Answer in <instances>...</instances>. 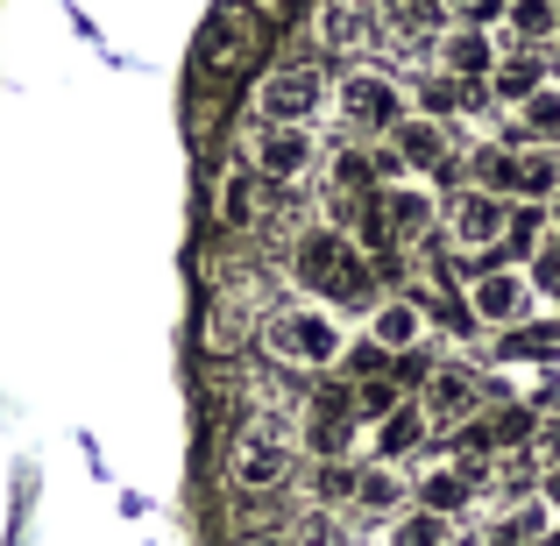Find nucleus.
I'll use <instances>...</instances> for the list:
<instances>
[{"mask_svg": "<svg viewBox=\"0 0 560 546\" xmlns=\"http://www.w3.org/2000/svg\"><path fill=\"white\" fill-rule=\"evenodd\" d=\"M291 277H299V291H313V299H327V305H348V313H370L376 305V263L362 256V242H348L341 228L299 234Z\"/></svg>", "mask_w": 560, "mask_h": 546, "instance_id": "obj_1", "label": "nucleus"}, {"mask_svg": "<svg viewBox=\"0 0 560 546\" xmlns=\"http://www.w3.org/2000/svg\"><path fill=\"white\" fill-rule=\"evenodd\" d=\"M262 356L277 369H305V376H327L348 356V334L334 320V305H277L262 320Z\"/></svg>", "mask_w": 560, "mask_h": 546, "instance_id": "obj_2", "label": "nucleus"}, {"mask_svg": "<svg viewBox=\"0 0 560 546\" xmlns=\"http://www.w3.org/2000/svg\"><path fill=\"white\" fill-rule=\"evenodd\" d=\"M291 462H299V448H291L277 426H242V433L228 440L220 476H228L242 497H270V490H284V483H291Z\"/></svg>", "mask_w": 560, "mask_h": 546, "instance_id": "obj_3", "label": "nucleus"}, {"mask_svg": "<svg viewBox=\"0 0 560 546\" xmlns=\"http://www.w3.org/2000/svg\"><path fill=\"white\" fill-rule=\"evenodd\" d=\"M319 107H327V79H319V65H305V57H291V65H270V71L256 79V121L305 128Z\"/></svg>", "mask_w": 560, "mask_h": 546, "instance_id": "obj_4", "label": "nucleus"}, {"mask_svg": "<svg viewBox=\"0 0 560 546\" xmlns=\"http://www.w3.org/2000/svg\"><path fill=\"white\" fill-rule=\"evenodd\" d=\"M334 114H341V128H355V136H390L397 121H405V93H397L390 71H341V85H334Z\"/></svg>", "mask_w": 560, "mask_h": 546, "instance_id": "obj_5", "label": "nucleus"}, {"mask_svg": "<svg viewBox=\"0 0 560 546\" xmlns=\"http://www.w3.org/2000/svg\"><path fill=\"white\" fill-rule=\"evenodd\" d=\"M313 156H319L313 128H284V121L248 128V171H256L262 185H299L305 171H313Z\"/></svg>", "mask_w": 560, "mask_h": 546, "instance_id": "obj_6", "label": "nucleus"}, {"mask_svg": "<svg viewBox=\"0 0 560 546\" xmlns=\"http://www.w3.org/2000/svg\"><path fill=\"white\" fill-rule=\"evenodd\" d=\"M511 234V206L497 199V191H454L447 199V248L454 256H490L497 242Z\"/></svg>", "mask_w": 560, "mask_h": 546, "instance_id": "obj_7", "label": "nucleus"}, {"mask_svg": "<svg viewBox=\"0 0 560 546\" xmlns=\"http://www.w3.org/2000/svg\"><path fill=\"white\" fill-rule=\"evenodd\" d=\"M539 291L525 270H482L476 284H468V313H476V327H497V334H518L525 320H533Z\"/></svg>", "mask_w": 560, "mask_h": 546, "instance_id": "obj_8", "label": "nucleus"}, {"mask_svg": "<svg viewBox=\"0 0 560 546\" xmlns=\"http://www.w3.org/2000/svg\"><path fill=\"white\" fill-rule=\"evenodd\" d=\"M313 36H319V50H334V57L370 50V43L383 36V0H319L313 8Z\"/></svg>", "mask_w": 560, "mask_h": 546, "instance_id": "obj_9", "label": "nucleus"}, {"mask_svg": "<svg viewBox=\"0 0 560 546\" xmlns=\"http://www.w3.org/2000/svg\"><path fill=\"white\" fill-rule=\"evenodd\" d=\"M419 411L433 426H468L482 411V383H476V369H462V362H433V376L419 383Z\"/></svg>", "mask_w": 560, "mask_h": 546, "instance_id": "obj_10", "label": "nucleus"}, {"mask_svg": "<svg viewBox=\"0 0 560 546\" xmlns=\"http://www.w3.org/2000/svg\"><path fill=\"white\" fill-rule=\"evenodd\" d=\"M425 327H433V313H425L419 291H390V299L370 305V341L383 356H411V348H425Z\"/></svg>", "mask_w": 560, "mask_h": 546, "instance_id": "obj_11", "label": "nucleus"}, {"mask_svg": "<svg viewBox=\"0 0 560 546\" xmlns=\"http://www.w3.org/2000/svg\"><path fill=\"white\" fill-rule=\"evenodd\" d=\"M476 490H482V462H440V468H425L419 476V511H433V519H462L468 504H476Z\"/></svg>", "mask_w": 560, "mask_h": 546, "instance_id": "obj_12", "label": "nucleus"}, {"mask_svg": "<svg viewBox=\"0 0 560 546\" xmlns=\"http://www.w3.org/2000/svg\"><path fill=\"white\" fill-rule=\"evenodd\" d=\"M248 50H256V14L234 0V8H220V14H213V28H206V43H199V71H213V79H220V71H234Z\"/></svg>", "mask_w": 560, "mask_h": 546, "instance_id": "obj_13", "label": "nucleus"}, {"mask_svg": "<svg viewBox=\"0 0 560 546\" xmlns=\"http://www.w3.org/2000/svg\"><path fill=\"white\" fill-rule=\"evenodd\" d=\"M383 142H390V156L405 171H447V156H454L447 121H425V114H405V121H397Z\"/></svg>", "mask_w": 560, "mask_h": 546, "instance_id": "obj_14", "label": "nucleus"}, {"mask_svg": "<svg viewBox=\"0 0 560 546\" xmlns=\"http://www.w3.org/2000/svg\"><path fill=\"white\" fill-rule=\"evenodd\" d=\"M425 440H433V419L419 411V397H405L397 411H383V419H376V462H390V468H397L405 454H419Z\"/></svg>", "mask_w": 560, "mask_h": 546, "instance_id": "obj_15", "label": "nucleus"}, {"mask_svg": "<svg viewBox=\"0 0 560 546\" xmlns=\"http://www.w3.org/2000/svg\"><path fill=\"white\" fill-rule=\"evenodd\" d=\"M376 213H383V228H390L397 242H419V234L433 228V191L425 185H383Z\"/></svg>", "mask_w": 560, "mask_h": 546, "instance_id": "obj_16", "label": "nucleus"}, {"mask_svg": "<svg viewBox=\"0 0 560 546\" xmlns=\"http://www.w3.org/2000/svg\"><path fill=\"white\" fill-rule=\"evenodd\" d=\"M348 504L390 525L397 511H405V476H397L390 462H355V497H348Z\"/></svg>", "mask_w": 560, "mask_h": 546, "instance_id": "obj_17", "label": "nucleus"}, {"mask_svg": "<svg viewBox=\"0 0 560 546\" xmlns=\"http://www.w3.org/2000/svg\"><path fill=\"white\" fill-rule=\"evenodd\" d=\"M490 65H497V50H490V28H454V36L440 43V71H447V79H462V85L490 79Z\"/></svg>", "mask_w": 560, "mask_h": 546, "instance_id": "obj_18", "label": "nucleus"}, {"mask_svg": "<svg viewBox=\"0 0 560 546\" xmlns=\"http://www.w3.org/2000/svg\"><path fill=\"white\" fill-rule=\"evenodd\" d=\"M213 213H220V228H256L262 220V178L256 171H228V178H220V191H213Z\"/></svg>", "mask_w": 560, "mask_h": 546, "instance_id": "obj_19", "label": "nucleus"}, {"mask_svg": "<svg viewBox=\"0 0 560 546\" xmlns=\"http://www.w3.org/2000/svg\"><path fill=\"white\" fill-rule=\"evenodd\" d=\"M539 85H547V65H539V50H511V57H497V65H490V93L511 100V107H525Z\"/></svg>", "mask_w": 560, "mask_h": 546, "instance_id": "obj_20", "label": "nucleus"}, {"mask_svg": "<svg viewBox=\"0 0 560 546\" xmlns=\"http://www.w3.org/2000/svg\"><path fill=\"white\" fill-rule=\"evenodd\" d=\"M504 28L518 50H539L560 36V0H504Z\"/></svg>", "mask_w": 560, "mask_h": 546, "instance_id": "obj_21", "label": "nucleus"}, {"mask_svg": "<svg viewBox=\"0 0 560 546\" xmlns=\"http://www.w3.org/2000/svg\"><path fill=\"white\" fill-rule=\"evenodd\" d=\"M383 546H454V519H433V511L411 504L383 525Z\"/></svg>", "mask_w": 560, "mask_h": 546, "instance_id": "obj_22", "label": "nucleus"}, {"mask_svg": "<svg viewBox=\"0 0 560 546\" xmlns=\"http://www.w3.org/2000/svg\"><path fill=\"white\" fill-rule=\"evenodd\" d=\"M468 178H476V191L511 199V191H518V150H476L468 156Z\"/></svg>", "mask_w": 560, "mask_h": 546, "instance_id": "obj_23", "label": "nucleus"}, {"mask_svg": "<svg viewBox=\"0 0 560 546\" xmlns=\"http://www.w3.org/2000/svg\"><path fill=\"white\" fill-rule=\"evenodd\" d=\"M560 191V156L553 150H518V191L511 199H553Z\"/></svg>", "mask_w": 560, "mask_h": 546, "instance_id": "obj_24", "label": "nucleus"}, {"mask_svg": "<svg viewBox=\"0 0 560 546\" xmlns=\"http://www.w3.org/2000/svg\"><path fill=\"white\" fill-rule=\"evenodd\" d=\"M334 191H341L348 206L370 199V191H376V150H341V156H334Z\"/></svg>", "mask_w": 560, "mask_h": 546, "instance_id": "obj_25", "label": "nucleus"}, {"mask_svg": "<svg viewBox=\"0 0 560 546\" xmlns=\"http://www.w3.org/2000/svg\"><path fill=\"white\" fill-rule=\"evenodd\" d=\"M518 136H533V142L560 136V85H539V93L518 107Z\"/></svg>", "mask_w": 560, "mask_h": 546, "instance_id": "obj_26", "label": "nucleus"}, {"mask_svg": "<svg viewBox=\"0 0 560 546\" xmlns=\"http://www.w3.org/2000/svg\"><path fill=\"white\" fill-rule=\"evenodd\" d=\"M462 100H468V85L447 79V71H425V79H419V114H425V121H447Z\"/></svg>", "mask_w": 560, "mask_h": 546, "instance_id": "obj_27", "label": "nucleus"}, {"mask_svg": "<svg viewBox=\"0 0 560 546\" xmlns=\"http://www.w3.org/2000/svg\"><path fill=\"white\" fill-rule=\"evenodd\" d=\"M313 497L319 504H348L355 497V462H313Z\"/></svg>", "mask_w": 560, "mask_h": 546, "instance_id": "obj_28", "label": "nucleus"}, {"mask_svg": "<svg viewBox=\"0 0 560 546\" xmlns=\"http://www.w3.org/2000/svg\"><path fill=\"white\" fill-rule=\"evenodd\" d=\"M397 405H405V391H397V383L390 376H370V383H355V419H383V411H397Z\"/></svg>", "mask_w": 560, "mask_h": 546, "instance_id": "obj_29", "label": "nucleus"}, {"mask_svg": "<svg viewBox=\"0 0 560 546\" xmlns=\"http://www.w3.org/2000/svg\"><path fill=\"white\" fill-rule=\"evenodd\" d=\"M341 369H348V383H370V376H390V356L362 334V341H348V356H341Z\"/></svg>", "mask_w": 560, "mask_h": 546, "instance_id": "obj_30", "label": "nucleus"}, {"mask_svg": "<svg viewBox=\"0 0 560 546\" xmlns=\"http://www.w3.org/2000/svg\"><path fill=\"white\" fill-rule=\"evenodd\" d=\"M440 14H454L462 28H490V22H504V0H433Z\"/></svg>", "mask_w": 560, "mask_h": 546, "instance_id": "obj_31", "label": "nucleus"}, {"mask_svg": "<svg viewBox=\"0 0 560 546\" xmlns=\"http://www.w3.org/2000/svg\"><path fill=\"white\" fill-rule=\"evenodd\" d=\"M525 277H533V291L560 299V242H539V248H533V270H525Z\"/></svg>", "mask_w": 560, "mask_h": 546, "instance_id": "obj_32", "label": "nucleus"}, {"mask_svg": "<svg viewBox=\"0 0 560 546\" xmlns=\"http://www.w3.org/2000/svg\"><path fill=\"white\" fill-rule=\"evenodd\" d=\"M533 462L539 468H560V411H547V419L533 426Z\"/></svg>", "mask_w": 560, "mask_h": 546, "instance_id": "obj_33", "label": "nucleus"}, {"mask_svg": "<svg viewBox=\"0 0 560 546\" xmlns=\"http://www.w3.org/2000/svg\"><path fill=\"white\" fill-rule=\"evenodd\" d=\"M511 248H539V213H511Z\"/></svg>", "mask_w": 560, "mask_h": 546, "instance_id": "obj_34", "label": "nucleus"}, {"mask_svg": "<svg viewBox=\"0 0 560 546\" xmlns=\"http://www.w3.org/2000/svg\"><path fill=\"white\" fill-rule=\"evenodd\" d=\"M482 546H533V539H525V533H518V519L504 511V519H497L490 533H482Z\"/></svg>", "mask_w": 560, "mask_h": 546, "instance_id": "obj_35", "label": "nucleus"}, {"mask_svg": "<svg viewBox=\"0 0 560 546\" xmlns=\"http://www.w3.org/2000/svg\"><path fill=\"white\" fill-rule=\"evenodd\" d=\"M242 546H305L299 533H277V525H262V533H248Z\"/></svg>", "mask_w": 560, "mask_h": 546, "instance_id": "obj_36", "label": "nucleus"}, {"mask_svg": "<svg viewBox=\"0 0 560 546\" xmlns=\"http://www.w3.org/2000/svg\"><path fill=\"white\" fill-rule=\"evenodd\" d=\"M547 504H560V468H547Z\"/></svg>", "mask_w": 560, "mask_h": 546, "instance_id": "obj_37", "label": "nucleus"}, {"mask_svg": "<svg viewBox=\"0 0 560 546\" xmlns=\"http://www.w3.org/2000/svg\"><path fill=\"white\" fill-rule=\"evenodd\" d=\"M242 8H248V14H270V8H284V0H242Z\"/></svg>", "mask_w": 560, "mask_h": 546, "instance_id": "obj_38", "label": "nucleus"}, {"mask_svg": "<svg viewBox=\"0 0 560 546\" xmlns=\"http://www.w3.org/2000/svg\"><path fill=\"white\" fill-rule=\"evenodd\" d=\"M539 546H560V525H553V533H547V539H539Z\"/></svg>", "mask_w": 560, "mask_h": 546, "instance_id": "obj_39", "label": "nucleus"}, {"mask_svg": "<svg viewBox=\"0 0 560 546\" xmlns=\"http://www.w3.org/2000/svg\"><path fill=\"white\" fill-rule=\"evenodd\" d=\"M547 206H553V220H560V191H553V199H547Z\"/></svg>", "mask_w": 560, "mask_h": 546, "instance_id": "obj_40", "label": "nucleus"}, {"mask_svg": "<svg viewBox=\"0 0 560 546\" xmlns=\"http://www.w3.org/2000/svg\"><path fill=\"white\" fill-rule=\"evenodd\" d=\"M553 242H560V234H553Z\"/></svg>", "mask_w": 560, "mask_h": 546, "instance_id": "obj_41", "label": "nucleus"}]
</instances>
